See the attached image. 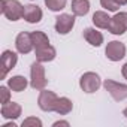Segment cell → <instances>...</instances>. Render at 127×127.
Listing matches in <instances>:
<instances>
[{"label": "cell", "instance_id": "cell-14", "mask_svg": "<svg viewBox=\"0 0 127 127\" xmlns=\"http://www.w3.org/2000/svg\"><path fill=\"white\" fill-rule=\"evenodd\" d=\"M84 39L91 45V46H96V48H99L102 43H103V40H105V37H103V34L99 32V30H96V29H93V27H87V29H84Z\"/></svg>", "mask_w": 127, "mask_h": 127}, {"label": "cell", "instance_id": "cell-17", "mask_svg": "<svg viewBox=\"0 0 127 127\" xmlns=\"http://www.w3.org/2000/svg\"><path fill=\"white\" fill-rule=\"evenodd\" d=\"M111 18L112 17H109L108 12H105V11H96L93 14V20L91 21H93L94 27H97V29H108V26L111 23Z\"/></svg>", "mask_w": 127, "mask_h": 127}, {"label": "cell", "instance_id": "cell-7", "mask_svg": "<svg viewBox=\"0 0 127 127\" xmlns=\"http://www.w3.org/2000/svg\"><path fill=\"white\" fill-rule=\"evenodd\" d=\"M108 32L115 34V36L124 34L127 32V12H117L111 18V23L108 26Z\"/></svg>", "mask_w": 127, "mask_h": 127}, {"label": "cell", "instance_id": "cell-13", "mask_svg": "<svg viewBox=\"0 0 127 127\" xmlns=\"http://www.w3.org/2000/svg\"><path fill=\"white\" fill-rule=\"evenodd\" d=\"M34 54H36V60L40 61V63H49L55 58L57 55V51L52 45H45V46H40V48H36L34 49Z\"/></svg>", "mask_w": 127, "mask_h": 127}, {"label": "cell", "instance_id": "cell-19", "mask_svg": "<svg viewBox=\"0 0 127 127\" xmlns=\"http://www.w3.org/2000/svg\"><path fill=\"white\" fill-rule=\"evenodd\" d=\"M32 39H33L34 49L36 48H40V46H45V45H49V37L43 32H40V30L32 32Z\"/></svg>", "mask_w": 127, "mask_h": 127}, {"label": "cell", "instance_id": "cell-5", "mask_svg": "<svg viewBox=\"0 0 127 127\" xmlns=\"http://www.w3.org/2000/svg\"><path fill=\"white\" fill-rule=\"evenodd\" d=\"M103 87L112 96L114 100L121 102V100L127 99V84H121V82H117L114 79H105Z\"/></svg>", "mask_w": 127, "mask_h": 127}, {"label": "cell", "instance_id": "cell-21", "mask_svg": "<svg viewBox=\"0 0 127 127\" xmlns=\"http://www.w3.org/2000/svg\"><path fill=\"white\" fill-rule=\"evenodd\" d=\"M21 127H42V120L37 117H27L21 123Z\"/></svg>", "mask_w": 127, "mask_h": 127}, {"label": "cell", "instance_id": "cell-2", "mask_svg": "<svg viewBox=\"0 0 127 127\" xmlns=\"http://www.w3.org/2000/svg\"><path fill=\"white\" fill-rule=\"evenodd\" d=\"M0 9H2V14L9 21H18L24 15V6L18 0H2L0 2Z\"/></svg>", "mask_w": 127, "mask_h": 127}, {"label": "cell", "instance_id": "cell-24", "mask_svg": "<svg viewBox=\"0 0 127 127\" xmlns=\"http://www.w3.org/2000/svg\"><path fill=\"white\" fill-rule=\"evenodd\" d=\"M58 126H66V127H69L70 124H69V121H63V120H58V121H55L52 124V127H58Z\"/></svg>", "mask_w": 127, "mask_h": 127}, {"label": "cell", "instance_id": "cell-3", "mask_svg": "<svg viewBox=\"0 0 127 127\" xmlns=\"http://www.w3.org/2000/svg\"><path fill=\"white\" fill-rule=\"evenodd\" d=\"M79 87L84 93H96L102 87V79L96 72H85L79 79Z\"/></svg>", "mask_w": 127, "mask_h": 127}, {"label": "cell", "instance_id": "cell-28", "mask_svg": "<svg viewBox=\"0 0 127 127\" xmlns=\"http://www.w3.org/2000/svg\"><path fill=\"white\" fill-rule=\"evenodd\" d=\"M123 115H124V117H126V118H127V108H126V109H124V111H123Z\"/></svg>", "mask_w": 127, "mask_h": 127}, {"label": "cell", "instance_id": "cell-27", "mask_svg": "<svg viewBox=\"0 0 127 127\" xmlns=\"http://www.w3.org/2000/svg\"><path fill=\"white\" fill-rule=\"evenodd\" d=\"M115 2H117L120 6H124V5H127V0H115Z\"/></svg>", "mask_w": 127, "mask_h": 127}, {"label": "cell", "instance_id": "cell-16", "mask_svg": "<svg viewBox=\"0 0 127 127\" xmlns=\"http://www.w3.org/2000/svg\"><path fill=\"white\" fill-rule=\"evenodd\" d=\"M70 9L75 17H85L90 12V0H72Z\"/></svg>", "mask_w": 127, "mask_h": 127}, {"label": "cell", "instance_id": "cell-10", "mask_svg": "<svg viewBox=\"0 0 127 127\" xmlns=\"http://www.w3.org/2000/svg\"><path fill=\"white\" fill-rule=\"evenodd\" d=\"M18 55L12 49H5L2 52V78H6L8 73L17 66Z\"/></svg>", "mask_w": 127, "mask_h": 127}, {"label": "cell", "instance_id": "cell-6", "mask_svg": "<svg viewBox=\"0 0 127 127\" xmlns=\"http://www.w3.org/2000/svg\"><path fill=\"white\" fill-rule=\"evenodd\" d=\"M126 52H127V48L120 40H111V42H108V45L105 48L106 58L111 60V61H120V60H123L126 57Z\"/></svg>", "mask_w": 127, "mask_h": 127}, {"label": "cell", "instance_id": "cell-11", "mask_svg": "<svg viewBox=\"0 0 127 127\" xmlns=\"http://www.w3.org/2000/svg\"><path fill=\"white\" fill-rule=\"evenodd\" d=\"M0 114H2V117L5 120H17V118L21 117L23 108L17 102H8V103L2 105V111H0Z\"/></svg>", "mask_w": 127, "mask_h": 127}, {"label": "cell", "instance_id": "cell-25", "mask_svg": "<svg viewBox=\"0 0 127 127\" xmlns=\"http://www.w3.org/2000/svg\"><path fill=\"white\" fill-rule=\"evenodd\" d=\"M121 75L124 76V79H127V63H124V66L121 67Z\"/></svg>", "mask_w": 127, "mask_h": 127}, {"label": "cell", "instance_id": "cell-4", "mask_svg": "<svg viewBox=\"0 0 127 127\" xmlns=\"http://www.w3.org/2000/svg\"><path fill=\"white\" fill-rule=\"evenodd\" d=\"M58 96L54 91L49 90H40L39 97H37V106L40 108V111L43 112H54L55 111V105H57Z\"/></svg>", "mask_w": 127, "mask_h": 127}, {"label": "cell", "instance_id": "cell-18", "mask_svg": "<svg viewBox=\"0 0 127 127\" xmlns=\"http://www.w3.org/2000/svg\"><path fill=\"white\" fill-rule=\"evenodd\" d=\"M72 109H73V102L69 97H58L54 112H57L58 115H67L69 112H72Z\"/></svg>", "mask_w": 127, "mask_h": 127}, {"label": "cell", "instance_id": "cell-23", "mask_svg": "<svg viewBox=\"0 0 127 127\" xmlns=\"http://www.w3.org/2000/svg\"><path fill=\"white\" fill-rule=\"evenodd\" d=\"M11 88L8 87V85H2L0 87V96H2V105H5V103H8V102H11Z\"/></svg>", "mask_w": 127, "mask_h": 127}, {"label": "cell", "instance_id": "cell-8", "mask_svg": "<svg viewBox=\"0 0 127 127\" xmlns=\"http://www.w3.org/2000/svg\"><path fill=\"white\" fill-rule=\"evenodd\" d=\"M75 27V15L73 14H61L55 18L54 29L58 34H67Z\"/></svg>", "mask_w": 127, "mask_h": 127}, {"label": "cell", "instance_id": "cell-26", "mask_svg": "<svg viewBox=\"0 0 127 127\" xmlns=\"http://www.w3.org/2000/svg\"><path fill=\"white\" fill-rule=\"evenodd\" d=\"M3 127H17V124L14 123V120H11V123H6V124H3Z\"/></svg>", "mask_w": 127, "mask_h": 127}, {"label": "cell", "instance_id": "cell-20", "mask_svg": "<svg viewBox=\"0 0 127 127\" xmlns=\"http://www.w3.org/2000/svg\"><path fill=\"white\" fill-rule=\"evenodd\" d=\"M67 0H45V6L52 12H60L66 8Z\"/></svg>", "mask_w": 127, "mask_h": 127}, {"label": "cell", "instance_id": "cell-22", "mask_svg": "<svg viewBox=\"0 0 127 127\" xmlns=\"http://www.w3.org/2000/svg\"><path fill=\"white\" fill-rule=\"evenodd\" d=\"M102 8H105L108 12H117L120 9V5L115 2V0H100Z\"/></svg>", "mask_w": 127, "mask_h": 127}, {"label": "cell", "instance_id": "cell-9", "mask_svg": "<svg viewBox=\"0 0 127 127\" xmlns=\"http://www.w3.org/2000/svg\"><path fill=\"white\" fill-rule=\"evenodd\" d=\"M15 48H17V51L20 54H30L34 49L33 39H32V33H27V32L18 33V36L15 39Z\"/></svg>", "mask_w": 127, "mask_h": 127}, {"label": "cell", "instance_id": "cell-1", "mask_svg": "<svg viewBox=\"0 0 127 127\" xmlns=\"http://www.w3.org/2000/svg\"><path fill=\"white\" fill-rule=\"evenodd\" d=\"M48 84V79L45 76V67L40 61H34L30 66V87L33 90H43Z\"/></svg>", "mask_w": 127, "mask_h": 127}, {"label": "cell", "instance_id": "cell-12", "mask_svg": "<svg viewBox=\"0 0 127 127\" xmlns=\"http://www.w3.org/2000/svg\"><path fill=\"white\" fill-rule=\"evenodd\" d=\"M42 17H43V12H42V9L37 5H27V6H24V15H23V18L29 24H37V23H40Z\"/></svg>", "mask_w": 127, "mask_h": 127}, {"label": "cell", "instance_id": "cell-15", "mask_svg": "<svg viewBox=\"0 0 127 127\" xmlns=\"http://www.w3.org/2000/svg\"><path fill=\"white\" fill-rule=\"evenodd\" d=\"M27 85H29V81H27L26 76H23V75H15V76H11V78L8 79V87H9L12 91H15V93L24 91V90L27 88Z\"/></svg>", "mask_w": 127, "mask_h": 127}]
</instances>
